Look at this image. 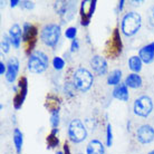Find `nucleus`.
<instances>
[{"label": "nucleus", "mask_w": 154, "mask_h": 154, "mask_svg": "<svg viewBox=\"0 0 154 154\" xmlns=\"http://www.w3.org/2000/svg\"><path fill=\"white\" fill-rule=\"evenodd\" d=\"M142 26V16L139 12L131 11L124 15L121 23V31L124 36L131 37L139 32Z\"/></svg>", "instance_id": "1"}, {"label": "nucleus", "mask_w": 154, "mask_h": 154, "mask_svg": "<svg viewBox=\"0 0 154 154\" xmlns=\"http://www.w3.org/2000/svg\"><path fill=\"white\" fill-rule=\"evenodd\" d=\"M38 28L30 23H25L23 26V42L25 44V53L30 56L35 51L38 42Z\"/></svg>", "instance_id": "2"}, {"label": "nucleus", "mask_w": 154, "mask_h": 154, "mask_svg": "<svg viewBox=\"0 0 154 154\" xmlns=\"http://www.w3.org/2000/svg\"><path fill=\"white\" fill-rule=\"evenodd\" d=\"M49 59L45 53L42 50H35L28 58V69L30 73L42 74L48 68Z\"/></svg>", "instance_id": "3"}, {"label": "nucleus", "mask_w": 154, "mask_h": 154, "mask_svg": "<svg viewBox=\"0 0 154 154\" xmlns=\"http://www.w3.org/2000/svg\"><path fill=\"white\" fill-rule=\"evenodd\" d=\"M94 83L92 73L86 68H78L73 75V85L79 92L86 93L91 89Z\"/></svg>", "instance_id": "4"}, {"label": "nucleus", "mask_w": 154, "mask_h": 154, "mask_svg": "<svg viewBox=\"0 0 154 154\" xmlns=\"http://www.w3.org/2000/svg\"><path fill=\"white\" fill-rule=\"evenodd\" d=\"M60 36H62V29L57 23H48L44 26L40 31V39L48 47L56 46L60 39Z\"/></svg>", "instance_id": "5"}, {"label": "nucleus", "mask_w": 154, "mask_h": 154, "mask_svg": "<svg viewBox=\"0 0 154 154\" xmlns=\"http://www.w3.org/2000/svg\"><path fill=\"white\" fill-rule=\"evenodd\" d=\"M122 51H123V42H122V38H121V32L117 28H115L113 30L109 39L106 42L105 53L109 58L115 59L122 54Z\"/></svg>", "instance_id": "6"}, {"label": "nucleus", "mask_w": 154, "mask_h": 154, "mask_svg": "<svg viewBox=\"0 0 154 154\" xmlns=\"http://www.w3.org/2000/svg\"><path fill=\"white\" fill-rule=\"evenodd\" d=\"M14 100H12V104L15 109H20L23 107V103L26 100L28 94V79L27 77L21 76L19 77V79L17 82V85L14 87Z\"/></svg>", "instance_id": "7"}, {"label": "nucleus", "mask_w": 154, "mask_h": 154, "mask_svg": "<svg viewBox=\"0 0 154 154\" xmlns=\"http://www.w3.org/2000/svg\"><path fill=\"white\" fill-rule=\"evenodd\" d=\"M68 137L73 143H82L87 137V128L81 119H75L68 125Z\"/></svg>", "instance_id": "8"}, {"label": "nucleus", "mask_w": 154, "mask_h": 154, "mask_svg": "<svg viewBox=\"0 0 154 154\" xmlns=\"http://www.w3.org/2000/svg\"><path fill=\"white\" fill-rule=\"evenodd\" d=\"M133 111H134L135 115L140 116V117H147L153 111L152 98L147 95H142V96L137 97L134 102Z\"/></svg>", "instance_id": "9"}, {"label": "nucleus", "mask_w": 154, "mask_h": 154, "mask_svg": "<svg viewBox=\"0 0 154 154\" xmlns=\"http://www.w3.org/2000/svg\"><path fill=\"white\" fill-rule=\"evenodd\" d=\"M55 10H56V14L59 15L63 23H68L69 20L73 19L75 15L76 6L73 1H56Z\"/></svg>", "instance_id": "10"}, {"label": "nucleus", "mask_w": 154, "mask_h": 154, "mask_svg": "<svg viewBox=\"0 0 154 154\" xmlns=\"http://www.w3.org/2000/svg\"><path fill=\"white\" fill-rule=\"evenodd\" d=\"M97 1L96 0H83L79 7V16H81V25L83 27H87L96 9Z\"/></svg>", "instance_id": "11"}, {"label": "nucleus", "mask_w": 154, "mask_h": 154, "mask_svg": "<svg viewBox=\"0 0 154 154\" xmlns=\"http://www.w3.org/2000/svg\"><path fill=\"white\" fill-rule=\"evenodd\" d=\"M136 139L141 144H150L154 141V128L149 124H144L137 128Z\"/></svg>", "instance_id": "12"}, {"label": "nucleus", "mask_w": 154, "mask_h": 154, "mask_svg": "<svg viewBox=\"0 0 154 154\" xmlns=\"http://www.w3.org/2000/svg\"><path fill=\"white\" fill-rule=\"evenodd\" d=\"M19 60L17 57H11L7 62V72H6V81L10 84H14L19 73Z\"/></svg>", "instance_id": "13"}, {"label": "nucleus", "mask_w": 154, "mask_h": 154, "mask_svg": "<svg viewBox=\"0 0 154 154\" xmlns=\"http://www.w3.org/2000/svg\"><path fill=\"white\" fill-rule=\"evenodd\" d=\"M91 66H92L93 70L98 75V76H103L107 73L108 65L107 62L103 56L96 55L91 59Z\"/></svg>", "instance_id": "14"}, {"label": "nucleus", "mask_w": 154, "mask_h": 154, "mask_svg": "<svg viewBox=\"0 0 154 154\" xmlns=\"http://www.w3.org/2000/svg\"><path fill=\"white\" fill-rule=\"evenodd\" d=\"M8 36H9V39L11 42V45L14 46V48L18 49L20 47L21 42H23V29H21V27L18 23L12 25L9 29Z\"/></svg>", "instance_id": "15"}, {"label": "nucleus", "mask_w": 154, "mask_h": 154, "mask_svg": "<svg viewBox=\"0 0 154 154\" xmlns=\"http://www.w3.org/2000/svg\"><path fill=\"white\" fill-rule=\"evenodd\" d=\"M60 106H62V100L60 98L55 95V94H48L45 100V107L47 111L51 114V113H56L60 111Z\"/></svg>", "instance_id": "16"}, {"label": "nucleus", "mask_w": 154, "mask_h": 154, "mask_svg": "<svg viewBox=\"0 0 154 154\" xmlns=\"http://www.w3.org/2000/svg\"><path fill=\"white\" fill-rule=\"evenodd\" d=\"M139 57L144 64H151L154 62V42L142 47L139 51Z\"/></svg>", "instance_id": "17"}, {"label": "nucleus", "mask_w": 154, "mask_h": 154, "mask_svg": "<svg viewBox=\"0 0 154 154\" xmlns=\"http://www.w3.org/2000/svg\"><path fill=\"white\" fill-rule=\"evenodd\" d=\"M113 97L122 102H127L130 98V94H128V87H127L125 83H121L119 85L115 86V88L113 89Z\"/></svg>", "instance_id": "18"}, {"label": "nucleus", "mask_w": 154, "mask_h": 154, "mask_svg": "<svg viewBox=\"0 0 154 154\" xmlns=\"http://www.w3.org/2000/svg\"><path fill=\"white\" fill-rule=\"evenodd\" d=\"M86 154H105L104 144L98 140H92L86 146Z\"/></svg>", "instance_id": "19"}, {"label": "nucleus", "mask_w": 154, "mask_h": 154, "mask_svg": "<svg viewBox=\"0 0 154 154\" xmlns=\"http://www.w3.org/2000/svg\"><path fill=\"white\" fill-rule=\"evenodd\" d=\"M124 83H125V85H126L127 87L133 88V89H136V88L142 87L143 79H142V77L140 76L139 74L132 73V74H128V75H127Z\"/></svg>", "instance_id": "20"}, {"label": "nucleus", "mask_w": 154, "mask_h": 154, "mask_svg": "<svg viewBox=\"0 0 154 154\" xmlns=\"http://www.w3.org/2000/svg\"><path fill=\"white\" fill-rule=\"evenodd\" d=\"M46 144L48 150H53L59 145V139H58V128H51V131L46 137Z\"/></svg>", "instance_id": "21"}, {"label": "nucleus", "mask_w": 154, "mask_h": 154, "mask_svg": "<svg viewBox=\"0 0 154 154\" xmlns=\"http://www.w3.org/2000/svg\"><path fill=\"white\" fill-rule=\"evenodd\" d=\"M12 140H14V145H15L16 152L18 154L21 153L23 145V134L19 128H15L14 130V134H12Z\"/></svg>", "instance_id": "22"}, {"label": "nucleus", "mask_w": 154, "mask_h": 154, "mask_svg": "<svg viewBox=\"0 0 154 154\" xmlns=\"http://www.w3.org/2000/svg\"><path fill=\"white\" fill-rule=\"evenodd\" d=\"M143 62L139 56H132L128 59V68L135 74H139L142 70Z\"/></svg>", "instance_id": "23"}, {"label": "nucleus", "mask_w": 154, "mask_h": 154, "mask_svg": "<svg viewBox=\"0 0 154 154\" xmlns=\"http://www.w3.org/2000/svg\"><path fill=\"white\" fill-rule=\"evenodd\" d=\"M121 79H122V70L114 69L113 72L108 74L107 84L109 86H117V85L121 84Z\"/></svg>", "instance_id": "24"}, {"label": "nucleus", "mask_w": 154, "mask_h": 154, "mask_svg": "<svg viewBox=\"0 0 154 154\" xmlns=\"http://www.w3.org/2000/svg\"><path fill=\"white\" fill-rule=\"evenodd\" d=\"M105 144L107 147H111L113 145V130L111 123H107L106 125V140H105Z\"/></svg>", "instance_id": "25"}, {"label": "nucleus", "mask_w": 154, "mask_h": 154, "mask_svg": "<svg viewBox=\"0 0 154 154\" xmlns=\"http://www.w3.org/2000/svg\"><path fill=\"white\" fill-rule=\"evenodd\" d=\"M10 46H11V42H10V39H9V36L4 35L2 40H1V50H2V53H5V54L9 53Z\"/></svg>", "instance_id": "26"}, {"label": "nucleus", "mask_w": 154, "mask_h": 154, "mask_svg": "<svg viewBox=\"0 0 154 154\" xmlns=\"http://www.w3.org/2000/svg\"><path fill=\"white\" fill-rule=\"evenodd\" d=\"M51 64H53V67H54L56 70H62L63 68L65 67V60H64L62 57H58V56L53 58Z\"/></svg>", "instance_id": "27"}, {"label": "nucleus", "mask_w": 154, "mask_h": 154, "mask_svg": "<svg viewBox=\"0 0 154 154\" xmlns=\"http://www.w3.org/2000/svg\"><path fill=\"white\" fill-rule=\"evenodd\" d=\"M77 36V28L76 27H68L65 31V37L67 39H70V40H74L76 39Z\"/></svg>", "instance_id": "28"}, {"label": "nucleus", "mask_w": 154, "mask_h": 154, "mask_svg": "<svg viewBox=\"0 0 154 154\" xmlns=\"http://www.w3.org/2000/svg\"><path fill=\"white\" fill-rule=\"evenodd\" d=\"M50 125H51L53 128H58V125H59V112L50 114Z\"/></svg>", "instance_id": "29"}, {"label": "nucleus", "mask_w": 154, "mask_h": 154, "mask_svg": "<svg viewBox=\"0 0 154 154\" xmlns=\"http://www.w3.org/2000/svg\"><path fill=\"white\" fill-rule=\"evenodd\" d=\"M20 7L23 9H27V10H31L35 8V4L32 1H28V0H25V1H21L20 2Z\"/></svg>", "instance_id": "30"}, {"label": "nucleus", "mask_w": 154, "mask_h": 154, "mask_svg": "<svg viewBox=\"0 0 154 154\" xmlns=\"http://www.w3.org/2000/svg\"><path fill=\"white\" fill-rule=\"evenodd\" d=\"M79 49V42L77 39H74L72 40V44H70V51L72 53H76Z\"/></svg>", "instance_id": "31"}, {"label": "nucleus", "mask_w": 154, "mask_h": 154, "mask_svg": "<svg viewBox=\"0 0 154 154\" xmlns=\"http://www.w3.org/2000/svg\"><path fill=\"white\" fill-rule=\"evenodd\" d=\"M149 23H150L151 26L154 28V6L150 10V15H149Z\"/></svg>", "instance_id": "32"}, {"label": "nucleus", "mask_w": 154, "mask_h": 154, "mask_svg": "<svg viewBox=\"0 0 154 154\" xmlns=\"http://www.w3.org/2000/svg\"><path fill=\"white\" fill-rule=\"evenodd\" d=\"M7 72V65L4 64V62H0V75H6Z\"/></svg>", "instance_id": "33"}, {"label": "nucleus", "mask_w": 154, "mask_h": 154, "mask_svg": "<svg viewBox=\"0 0 154 154\" xmlns=\"http://www.w3.org/2000/svg\"><path fill=\"white\" fill-rule=\"evenodd\" d=\"M63 149H64V151H63V153H64V154H72L68 142H65V143H64V146H63Z\"/></svg>", "instance_id": "34"}, {"label": "nucleus", "mask_w": 154, "mask_h": 154, "mask_svg": "<svg viewBox=\"0 0 154 154\" xmlns=\"http://www.w3.org/2000/svg\"><path fill=\"white\" fill-rule=\"evenodd\" d=\"M20 2H21L20 0H11V1H10V7L11 8L17 7L18 5H20Z\"/></svg>", "instance_id": "35"}, {"label": "nucleus", "mask_w": 154, "mask_h": 154, "mask_svg": "<svg viewBox=\"0 0 154 154\" xmlns=\"http://www.w3.org/2000/svg\"><path fill=\"white\" fill-rule=\"evenodd\" d=\"M124 4H125V1L124 0H121L119 2V11H122V9H123V7H124Z\"/></svg>", "instance_id": "36"}, {"label": "nucleus", "mask_w": 154, "mask_h": 154, "mask_svg": "<svg viewBox=\"0 0 154 154\" xmlns=\"http://www.w3.org/2000/svg\"><path fill=\"white\" fill-rule=\"evenodd\" d=\"M56 154H64V153H63L62 151H57V152H56Z\"/></svg>", "instance_id": "37"}, {"label": "nucleus", "mask_w": 154, "mask_h": 154, "mask_svg": "<svg viewBox=\"0 0 154 154\" xmlns=\"http://www.w3.org/2000/svg\"><path fill=\"white\" fill-rule=\"evenodd\" d=\"M147 154H154V150H152V151H151V152H149V153H147Z\"/></svg>", "instance_id": "38"}]
</instances>
